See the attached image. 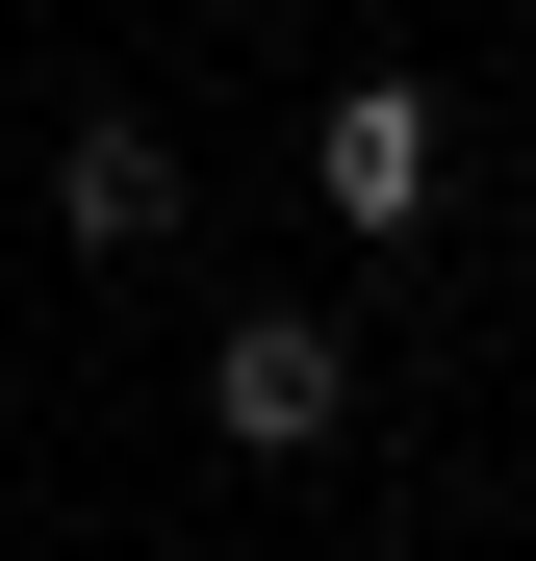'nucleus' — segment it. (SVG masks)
<instances>
[{
  "label": "nucleus",
  "mask_w": 536,
  "mask_h": 561,
  "mask_svg": "<svg viewBox=\"0 0 536 561\" xmlns=\"http://www.w3.org/2000/svg\"><path fill=\"white\" fill-rule=\"evenodd\" d=\"M332 409H357V332H332V307H255V332L205 357V434H230V459H307Z\"/></svg>",
  "instance_id": "1"
},
{
  "label": "nucleus",
  "mask_w": 536,
  "mask_h": 561,
  "mask_svg": "<svg viewBox=\"0 0 536 561\" xmlns=\"http://www.w3.org/2000/svg\"><path fill=\"white\" fill-rule=\"evenodd\" d=\"M52 230H77V255H153V230H179V128H128V103H103V128L52 153Z\"/></svg>",
  "instance_id": "3"
},
{
  "label": "nucleus",
  "mask_w": 536,
  "mask_h": 561,
  "mask_svg": "<svg viewBox=\"0 0 536 561\" xmlns=\"http://www.w3.org/2000/svg\"><path fill=\"white\" fill-rule=\"evenodd\" d=\"M307 179H332V230H409L434 179H460V128H434V77H357V103L307 128Z\"/></svg>",
  "instance_id": "2"
}]
</instances>
